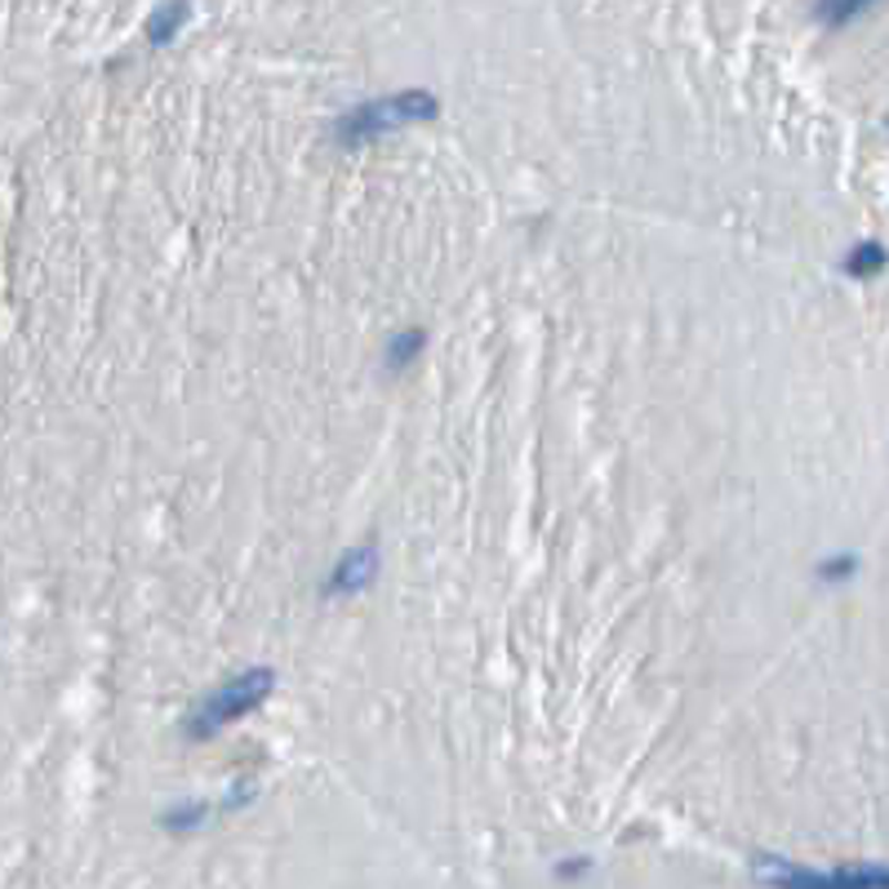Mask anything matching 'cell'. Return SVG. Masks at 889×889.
I'll return each instance as SVG.
<instances>
[{
  "instance_id": "obj_1",
  "label": "cell",
  "mask_w": 889,
  "mask_h": 889,
  "mask_svg": "<svg viewBox=\"0 0 889 889\" xmlns=\"http://www.w3.org/2000/svg\"><path fill=\"white\" fill-rule=\"evenodd\" d=\"M761 880L770 889H889V867L885 862H854V867L809 871L796 862L761 858Z\"/></svg>"
},
{
  "instance_id": "obj_2",
  "label": "cell",
  "mask_w": 889,
  "mask_h": 889,
  "mask_svg": "<svg viewBox=\"0 0 889 889\" xmlns=\"http://www.w3.org/2000/svg\"><path fill=\"white\" fill-rule=\"evenodd\" d=\"M272 694V671L267 667H250L241 676H232L223 689H214L192 717V739H205V734H219L223 726H232L236 717H245V711H254L263 698Z\"/></svg>"
},
{
  "instance_id": "obj_3",
  "label": "cell",
  "mask_w": 889,
  "mask_h": 889,
  "mask_svg": "<svg viewBox=\"0 0 889 889\" xmlns=\"http://www.w3.org/2000/svg\"><path fill=\"white\" fill-rule=\"evenodd\" d=\"M432 112H436V98L410 89V94H396V98L361 103L356 112L342 116L338 134H342V142H370V138H383V134H392V129H401V125H410L419 116H432Z\"/></svg>"
},
{
  "instance_id": "obj_4",
  "label": "cell",
  "mask_w": 889,
  "mask_h": 889,
  "mask_svg": "<svg viewBox=\"0 0 889 889\" xmlns=\"http://www.w3.org/2000/svg\"><path fill=\"white\" fill-rule=\"evenodd\" d=\"M885 267V245H876V241H862L849 258H845V272L849 276H876Z\"/></svg>"
},
{
  "instance_id": "obj_5",
  "label": "cell",
  "mask_w": 889,
  "mask_h": 889,
  "mask_svg": "<svg viewBox=\"0 0 889 889\" xmlns=\"http://www.w3.org/2000/svg\"><path fill=\"white\" fill-rule=\"evenodd\" d=\"M183 19H188V6H178V10H173V6H165V10H156V14H151V23H147L151 41H165V36H169L178 23H183Z\"/></svg>"
},
{
  "instance_id": "obj_6",
  "label": "cell",
  "mask_w": 889,
  "mask_h": 889,
  "mask_svg": "<svg viewBox=\"0 0 889 889\" xmlns=\"http://www.w3.org/2000/svg\"><path fill=\"white\" fill-rule=\"evenodd\" d=\"M370 561H374V552H356V557H347L342 570H338V579H334V588H356V579L374 570Z\"/></svg>"
}]
</instances>
